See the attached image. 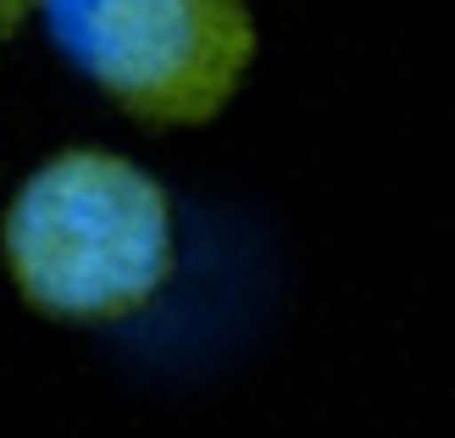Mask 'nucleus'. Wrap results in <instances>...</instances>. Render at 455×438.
I'll list each match as a JSON object with an SVG mask.
<instances>
[{
    "mask_svg": "<svg viewBox=\"0 0 455 438\" xmlns=\"http://www.w3.org/2000/svg\"><path fill=\"white\" fill-rule=\"evenodd\" d=\"M0 250L34 311L61 322H123L145 311L178 267L172 195L133 155L67 145L22 178Z\"/></svg>",
    "mask_w": 455,
    "mask_h": 438,
    "instance_id": "f257e3e1",
    "label": "nucleus"
},
{
    "mask_svg": "<svg viewBox=\"0 0 455 438\" xmlns=\"http://www.w3.org/2000/svg\"><path fill=\"white\" fill-rule=\"evenodd\" d=\"M56 51L145 123H206L256 56L250 0H39Z\"/></svg>",
    "mask_w": 455,
    "mask_h": 438,
    "instance_id": "f03ea898",
    "label": "nucleus"
},
{
    "mask_svg": "<svg viewBox=\"0 0 455 438\" xmlns=\"http://www.w3.org/2000/svg\"><path fill=\"white\" fill-rule=\"evenodd\" d=\"M34 6H39V0H0V44L22 28V17H28Z\"/></svg>",
    "mask_w": 455,
    "mask_h": 438,
    "instance_id": "7ed1b4c3",
    "label": "nucleus"
}]
</instances>
